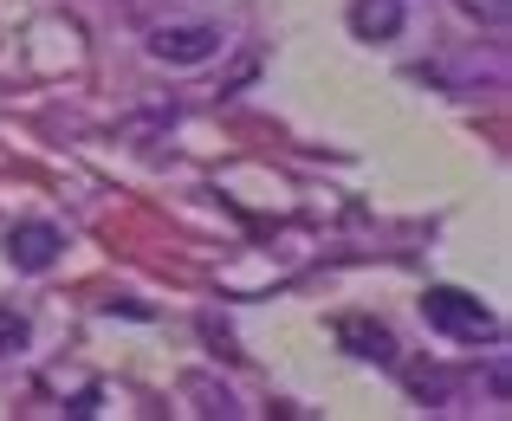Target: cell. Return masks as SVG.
Wrapping results in <instances>:
<instances>
[{
    "label": "cell",
    "mask_w": 512,
    "mask_h": 421,
    "mask_svg": "<svg viewBox=\"0 0 512 421\" xmlns=\"http://www.w3.org/2000/svg\"><path fill=\"white\" fill-rule=\"evenodd\" d=\"M422 318H428V331L454 337V344L500 337V318H493V311L480 305L474 292H461V285H428V292H422Z\"/></svg>",
    "instance_id": "1"
},
{
    "label": "cell",
    "mask_w": 512,
    "mask_h": 421,
    "mask_svg": "<svg viewBox=\"0 0 512 421\" xmlns=\"http://www.w3.org/2000/svg\"><path fill=\"white\" fill-rule=\"evenodd\" d=\"M214 52H221V26H208V20H175V26H156V33H150V59L175 65V72L208 65Z\"/></svg>",
    "instance_id": "2"
},
{
    "label": "cell",
    "mask_w": 512,
    "mask_h": 421,
    "mask_svg": "<svg viewBox=\"0 0 512 421\" xmlns=\"http://www.w3.org/2000/svg\"><path fill=\"white\" fill-rule=\"evenodd\" d=\"M59 253H65V234L52 221L7 227V266H13V273H52V266H59Z\"/></svg>",
    "instance_id": "3"
},
{
    "label": "cell",
    "mask_w": 512,
    "mask_h": 421,
    "mask_svg": "<svg viewBox=\"0 0 512 421\" xmlns=\"http://www.w3.org/2000/svg\"><path fill=\"white\" fill-rule=\"evenodd\" d=\"M338 344L357 350L363 363H396L402 357V350H396V331H389V324H376V318H344L338 324Z\"/></svg>",
    "instance_id": "4"
},
{
    "label": "cell",
    "mask_w": 512,
    "mask_h": 421,
    "mask_svg": "<svg viewBox=\"0 0 512 421\" xmlns=\"http://www.w3.org/2000/svg\"><path fill=\"white\" fill-rule=\"evenodd\" d=\"M409 7L402 0H350V33L357 39H396Z\"/></svg>",
    "instance_id": "5"
},
{
    "label": "cell",
    "mask_w": 512,
    "mask_h": 421,
    "mask_svg": "<svg viewBox=\"0 0 512 421\" xmlns=\"http://www.w3.org/2000/svg\"><path fill=\"white\" fill-rule=\"evenodd\" d=\"M26 344H33V324L13 305H0V357H13V350H26Z\"/></svg>",
    "instance_id": "6"
},
{
    "label": "cell",
    "mask_w": 512,
    "mask_h": 421,
    "mask_svg": "<svg viewBox=\"0 0 512 421\" xmlns=\"http://www.w3.org/2000/svg\"><path fill=\"white\" fill-rule=\"evenodd\" d=\"M188 396H208V409H201V415H240V402L227 396V389H208V376H188Z\"/></svg>",
    "instance_id": "7"
},
{
    "label": "cell",
    "mask_w": 512,
    "mask_h": 421,
    "mask_svg": "<svg viewBox=\"0 0 512 421\" xmlns=\"http://www.w3.org/2000/svg\"><path fill=\"white\" fill-rule=\"evenodd\" d=\"M467 20H487V26H506V0H454Z\"/></svg>",
    "instance_id": "8"
}]
</instances>
